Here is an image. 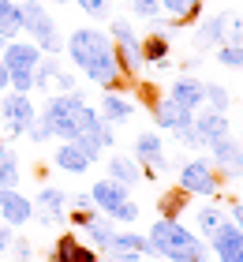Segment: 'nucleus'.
I'll list each match as a JSON object with an SVG mask.
<instances>
[{"label":"nucleus","mask_w":243,"mask_h":262,"mask_svg":"<svg viewBox=\"0 0 243 262\" xmlns=\"http://www.w3.org/2000/svg\"><path fill=\"white\" fill-rule=\"evenodd\" d=\"M64 49L71 56V64H75L90 82H97L101 90H120L124 86V71H120V60H116V45H113V38H108L105 30L79 27V30L68 34Z\"/></svg>","instance_id":"f257e3e1"},{"label":"nucleus","mask_w":243,"mask_h":262,"mask_svg":"<svg viewBox=\"0 0 243 262\" xmlns=\"http://www.w3.org/2000/svg\"><path fill=\"white\" fill-rule=\"evenodd\" d=\"M150 244H153V258H168V262H206L210 258L206 240H198L176 217H157L150 225Z\"/></svg>","instance_id":"f03ea898"},{"label":"nucleus","mask_w":243,"mask_h":262,"mask_svg":"<svg viewBox=\"0 0 243 262\" xmlns=\"http://www.w3.org/2000/svg\"><path fill=\"white\" fill-rule=\"evenodd\" d=\"M86 109V94L82 90H71V94H49L45 109L38 113L41 120L53 127V139L60 142H75L79 139V127H75V116Z\"/></svg>","instance_id":"7ed1b4c3"},{"label":"nucleus","mask_w":243,"mask_h":262,"mask_svg":"<svg viewBox=\"0 0 243 262\" xmlns=\"http://www.w3.org/2000/svg\"><path fill=\"white\" fill-rule=\"evenodd\" d=\"M19 23H23V34H30V41L38 45L45 56H56L64 49V38L56 34L53 11H49L41 0H23L19 4Z\"/></svg>","instance_id":"20e7f679"},{"label":"nucleus","mask_w":243,"mask_h":262,"mask_svg":"<svg viewBox=\"0 0 243 262\" xmlns=\"http://www.w3.org/2000/svg\"><path fill=\"white\" fill-rule=\"evenodd\" d=\"M180 191L191 195V199H213L221 195V172L213 169L210 158H191L180 165Z\"/></svg>","instance_id":"39448f33"},{"label":"nucleus","mask_w":243,"mask_h":262,"mask_svg":"<svg viewBox=\"0 0 243 262\" xmlns=\"http://www.w3.org/2000/svg\"><path fill=\"white\" fill-rule=\"evenodd\" d=\"M105 34H108V38H113V45H116V60H120L124 79H135L146 60H142V38L135 34L131 19H113V27H108Z\"/></svg>","instance_id":"423d86ee"},{"label":"nucleus","mask_w":243,"mask_h":262,"mask_svg":"<svg viewBox=\"0 0 243 262\" xmlns=\"http://www.w3.org/2000/svg\"><path fill=\"white\" fill-rule=\"evenodd\" d=\"M38 120V109H34L30 94H4V101H0V124H4L8 139H23L30 131V124Z\"/></svg>","instance_id":"0eeeda50"},{"label":"nucleus","mask_w":243,"mask_h":262,"mask_svg":"<svg viewBox=\"0 0 243 262\" xmlns=\"http://www.w3.org/2000/svg\"><path fill=\"white\" fill-rule=\"evenodd\" d=\"M34 221L45 225V229H53V225H64L68 221V191L64 187H53V184H45L34 191Z\"/></svg>","instance_id":"6e6552de"},{"label":"nucleus","mask_w":243,"mask_h":262,"mask_svg":"<svg viewBox=\"0 0 243 262\" xmlns=\"http://www.w3.org/2000/svg\"><path fill=\"white\" fill-rule=\"evenodd\" d=\"M146 109H150V116H153V124L161 127V131H176V127H187V124H194V113H184L180 105H172V98L168 94H146Z\"/></svg>","instance_id":"1a4fd4ad"},{"label":"nucleus","mask_w":243,"mask_h":262,"mask_svg":"<svg viewBox=\"0 0 243 262\" xmlns=\"http://www.w3.org/2000/svg\"><path fill=\"white\" fill-rule=\"evenodd\" d=\"M194 135H198V146H202V150H210V146H217L221 139L232 135V120L221 116V113L198 109V113H194Z\"/></svg>","instance_id":"9d476101"},{"label":"nucleus","mask_w":243,"mask_h":262,"mask_svg":"<svg viewBox=\"0 0 243 262\" xmlns=\"http://www.w3.org/2000/svg\"><path fill=\"white\" fill-rule=\"evenodd\" d=\"M228 19H232V11H213V15L198 19L194 23V45L198 49H221L228 38Z\"/></svg>","instance_id":"9b49d317"},{"label":"nucleus","mask_w":243,"mask_h":262,"mask_svg":"<svg viewBox=\"0 0 243 262\" xmlns=\"http://www.w3.org/2000/svg\"><path fill=\"white\" fill-rule=\"evenodd\" d=\"M210 154H213V169L221 172V180H239L243 176V146L232 135L221 139L217 146H210Z\"/></svg>","instance_id":"f8f14e48"},{"label":"nucleus","mask_w":243,"mask_h":262,"mask_svg":"<svg viewBox=\"0 0 243 262\" xmlns=\"http://www.w3.org/2000/svg\"><path fill=\"white\" fill-rule=\"evenodd\" d=\"M210 251L217 262H243V232L232 221H225L221 229L210 236Z\"/></svg>","instance_id":"ddd939ff"},{"label":"nucleus","mask_w":243,"mask_h":262,"mask_svg":"<svg viewBox=\"0 0 243 262\" xmlns=\"http://www.w3.org/2000/svg\"><path fill=\"white\" fill-rule=\"evenodd\" d=\"M97 258H101V255H97L82 236H75V232H64L53 244V251H49V262H97Z\"/></svg>","instance_id":"4468645a"},{"label":"nucleus","mask_w":243,"mask_h":262,"mask_svg":"<svg viewBox=\"0 0 243 262\" xmlns=\"http://www.w3.org/2000/svg\"><path fill=\"white\" fill-rule=\"evenodd\" d=\"M202 90H206L202 79L180 75V79H172V86H168V98H172V105H180L184 113H198L202 109Z\"/></svg>","instance_id":"2eb2a0df"},{"label":"nucleus","mask_w":243,"mask_h":262,"mask_svg":"<svg viewBox=\"0 0 243 262\" xmlns=\"http://www.w3.org/2000/svg\"><path fill=\"white\" fill-rule=\"evenodd\" d=\"M97 116H101L105 124L116 127V124H124V120L135 116V101H131L124 90H105L101 101H97Z\"/></svg>","instance_id":"dca6fc26"},{"label":"nucleus","mask_w":243,"mask_h":262,"mask_svg":"<svg viewBox=\"0 0 243 262\" xmlns=\"http://www.w3.org/2000/svg\"><path fill=\"white\" fill-rule=\"evenodd\" d=\"M90 199H94V206H97V213H108L113 217V210L116 206H124V202L131 199V187H124V184H116V180H97L94 187H90Z\"/></svg>","instance_id":"f3484780"},{"label":"nucleus","mask_w":243,"mask_h":262,"mask_svg":"<svg viewBox=\"0 0 243 262\" xmlns=\"http://www.w3.org/2000/svg\"><path fill=\"white\" fill-rule=\"evenodd\" d=\"M157 4H161L165 19H168V34L198 23V15H202V0H157Z\"/></svg>","instance_id":"a211bd4d"},{"label":"nucleus","mask_w":243,"mask_h":262,"mask_svg":"<svg viewBox=\"0 0 243 262\" xmlns=\"http://www.w3.org/2000/svg\"><path fill=\"white\" fill-rule=\"evenodd\" d=\"M41 56H45V53H41L34 41H15V38H11V41H8V49L0 53V60H4L8 71H34Z\"/></svg>","instance_id":"6ab92c4d"},{"label":"nucleus","mask_w":243,"mask_h":262,"mask_svg":"<svg viewBox=\"0 0 243 262\" xmlns=\"http://www.w3.org/2000/svg\"><path fill=\"white\" fill-rule=\"evenodd\" d=\"M0 221L11 225V229H23L27 221H34V202H30V195H23L19 187H15V191H8L4 202H0Z\"/></svg>","instance_id":"aec40b11"},{"label":"nucleus","mask_w":243,"mask_h":262,"mask_svg":"<svg viewBox=\"0 0 243 262\" xmlns=\"http://www.w3.org/2000/svg\"><path fill=\"white\" fill-rule=\"evenodd\" d=\"M53 165H56L60 172H68V176H82L94 161L86 158V154H82L79 142H60L56 154H53Z\"/></svg>","instance_id":"412c9836"},{"label":"nucleus","mask_w":243,"mask_h":262,"mask_svg":"<svg viewBox=\"0 0 243 262\" xmlns=\"http://www.w3.org/2000/svg\"><path fill=\"white\" fill-rule=\"evenodd\" d=\"M105 251H131V255L153 258V244H150V236H142V232H127V229H116V232H113V240L105 244Z\"/></svg>","instance_id":"4be33fe9"},{"label":"nucleus","mask_w":243,"mask_h":262,"mask_svg":"<svg viewBox=\"0 0 243 262\" xmlns=\"http://www.w3.org/2000/svg\"><path fill=\"white\" fill-rule=\"evenodd\" d=\"M105 176L124 187H135L142 180V165L135 158H124V154H113V161H105Z\"/></svg>","instance_id":"5701e85b"},{"label":"nucleus","mask_w":243,"mask_h":262,"mask_svg":"<svg viewBox=\"0 0 243 262\" xmlns=\"http://www.w3.org/2000/svg\"><path fill=\"white\" fill-rule=\"evenodd\" d=\"M113 232H116L113 217H108V213H94L90 225L82 229V240H86V244L94 247V251H105V244L113 240Z\"/></svg>","instance_id":"b1692460"},{"label":"nucleus","mask_w":243,"mask_h":262,"mask_svg":"<svg viewBox=\"0 0 243 262\" xmlns=\"http://www.w3.org/2000/svg\"><path fill=\"white\" fill-rule=\"evenodd\" d=\"M161 154H165V142H161L157 131H139V135H135V161L142 165V169H146V165H153Z\"/></svg>","instance_id":"393cba45"},{"label":"nucleus","mask_w":243,"mask_h":262,"mask_svg":"<svg viewBox=\"0 0 243 262\" xmlns=\"http://www.w3.org/2000/svg\"><path fill=\"white\" fill-rule=\"evenodd\" d=\"M168 53H172L168 34H146V38H142V60H146V64L165 68V64H168Z\"/></svg>","instance_id":"a878e982"},{"label":"nucleus","mask_w":243,"mask_h":262,"mask_svg":"<svg viewBox=\"0 0 243 262\" xmlns=\"http://www.w3.org/2000/svg\"><path fill=\"white\" fill-rule=\"evenodd\" d=\"M202 109L228 116V109H232V94H228V86H221V82H206V90H202Z\"/></svg>","instance_id":"bb28decb"},{"label":"nucleus","mask_w":243,"mask_h":262,"mask_svg":"<svg viewBox=\"0 0 243 262\" xmlns=\"http://www.w3.org/2000/svg\"><path fill=\"white\" fill-rule=\"evenodd\" d=\"M194 225H198V240H210V236L225 225V210L221 206H198L194 210Z\"/></svg>","instance_id":"cd10ccee"},{"label":"nucleus","mask_w":243,"mask_h":262,"mask_svg":"<svg viewBox=\"0 0 243 262\" xmlns=\"http://www.w3.org/2000/svg\"><path fill=\"white\" fill-rule=\"evenodd\" d=\"M23 23H19V4L15 0H0V38H19Z\"/></svg>","instance_id":"c85d7f7f"},{"label":"nucleus","mask_w":243,"mask_h":262,"mask_svg":"<svg viewBox=\"0 0 243 262\" xmlns=\"http://www.w3.org/2000/svg\"><path fill=\"white\" fill-rule=\"evenodd\" d=\"M56 71H60V60H56V56H41V60H38V68H34V90L49 94V90H53Z\"/></svg>","instance_id":"c756f323"},{"label":"nucleus","mask_w":243,"mask_h":262,"mask_svg":"<svg viewBox=\"0 0 243 262\" xmlns=\"http://www.w3.org/2000/svg\"><path fill=\"white\" fill-rule=\"evenodd\" d=\"M217 64L232 68V71H243V45H221V49H217Z\"/></svg>","instance_id":"7c9ffc66"},{"label":"nucleus","mask_w":243,"mask_h":262,"mask_svg":"<svg viewBox=\"0 0 243 262\" xmlns=\"http://www.w3.org/2000/svg\"><path fill=\"white\" fill-rule=\"evenodd\" d=\"M23 184V169H19V158H11L0 165V187H8V191H15V187Z\"/></svg>","instance_id":"2f4dec72"},{"label":"nucleus","mask_w":243,"mask_h":262,"mask_svg":"<svg viewBox=\"0 0 243 262\" xmlns=\"http://www.w3.org/2000/svg\"><path fill=\"white\" fill-rule=\"evenodd\" d=\"M75 4L86 11V15H94V19H108L113 15V0H75Z\"/></svg>","instance_id":"473e14b6"},{"label":"nucleus","mask_w":243,"mask_h":262,"mask_svg":"<svg viewBox=\"0 0 243 262\" xmlns=\"http://www.w3.org/2000/svg\"><path fill=\"white\" fill-rule=\"evenodd\" d=\"M8 86L15 94H30L34 90V71H8Z\"/></svg>","instance_id":"72a5a7b5"},{"label":"nucleus","mask_w":243,"mask_h":262,"mask_svg":"<svg viewBox=\"0 0 243 262\" xmlns=\"http://www.w3.org/2000/svg\"><path fill=\"white\" fill-rule=\"evenodd\" d=\"M8 251H11L15 262H34V247H30V240H23V236H11Z\"/></svg>","instance_id":"f704fd0d"},{"label":"nucleus","mask_w":243,"mask_h":262,"mask_svg":"<svg viewBox=\"0 0 243 262\" xmlns=\"http://www.w3.org/2000/svg\"><path fill=\"white\" fill-rule=\"evenodd\" d=\"M27 139H30V142H38V146H45V142L53 139V127H49V124L41 120V116H38V120L30 124V131H27Z\"/></svg>","instance_id":"c9c22d12"},{"label":"nucleus","mask_w":243,"mask_h":262,"mask_svg":"<svg viewBox=\"0 0 243 262\" xmlns=\"http://www.w3.org/2000/svg\"><path fill=\"white\" fill-rule=\"evenodd\" d=\"M131 11H135L139 19H157L161 15V4H157V0H131Z\"/></svg>","instance_id":"e433bc0d"},{"label":"nucleus","mask_w":243,"mask_h":262,"mask_svg":"<svg viewBox=\"0 0 243 262\" xmlns=\"http://www.w3.org/2000/svg\"><path fill=\"white\" fill-rule=\"evenodd\" d=\"M142 217V210H139V202L135 199H127L124 206H116L113 210V221H139Z\"/></svg>","instance_id":"4c0bfd02"},{"label":"nucleus","mask_w":243,"mask_h":262,"mask_svg":"<svg viewBox=\"0 0 243 262\" xmlns=\"http://www.w3.org/2000/svg\"><path fill=\"white\" fill-rule=\"evenodd\" d=\"M68 206H71V210H82V213H97L90 191H75V195H68Z\"/></svg>","instance_id":"58836bf2"},{"label":"nucleus","mask_w":243,"mask_h":262,"mask_svg":"<svg viewBox=\"0 0 243 262\" xmlns=\"http://www.w3.org/2000/svg\"><path fill=\"white\" fill-rule=\"evenodd\" d=\"M172 139L180 142V146H187V150H198V135H194V124L176 127V131H172Z\"/></svg>","instance_id":"ea45409f"},{"label":"nucleus","mask_w":243,"mask_h":262,"mask_svg":"<svg viewBox=\"0 0 243 262\" xmlns=\"http://www.w3.org/2000/svg\"><path fill=\"white\" fill-rule=\"evenodd\" d=\"M225 45H243V19L232 11V19H228V38H225Z\"/></svg>","instance_id":"a19ab883"},{"label":"nucleus","mask_w":243,"mask_h":262,"mask_svg":"<svg viewBox=\"0 0 243 262\" xmlns=\"http://www.w3.org/2000/svg\"><path fill=\"white\" fill-rule=\"evenodd\" d=\"M56 86H60V94H71V90H79V82H75V75H71V71H64V68H60L56 71Z\"/></svg>","instance_id":"79ce46f5"},{"label":"nucleus","mask_w":243,"mask_h":262,"mask_svg":"<svg viewBox=\"0 0 243 262\" xmlns=\"http://www.w3.org/2000/svg\"><path fill=\"white\" fill-rule=\"evenodd\" d=\"M228 221L243 232V202H232V206H228Z\"/></svg>","instance_id":"37998d69"},{"label":"nucleus","mask_w":243,"mask_h":262,"mask_svg":"<svg viewBox=\"0 0 243 262\" xmlns=\"http://www.w3.org/2000/svg\"><path fill=\"white\" fill-rule=\"evenodd\" d=\"M8 244H11V225H4V221H0V255L8 251Z\"/></svg>","instance_id":"c03bdc74"},{"label":"nucleus","mask_w":243,"mask_h":262,"mask_svg":"<svg viewBox=\"0 0 243 262\" xmlns=\"http://www.w3.org/2000/svg\"><path fill=\"white\" fill-rule=\"evenodd\" d=\"M11 158H15V154H11V146H8L4 139H0V165H4V161H11Z\"/></svg>","instance_id":"a18cd8bd"},{"label":"nucleus","mask_w":243,"mask_h":262,"mask_svg":"<svg viewBox=\"0 0 243 262\" xmlns=\"http://www.w3.org/2000/svg\"><path fill=\"white\" fill-rule=\"evenodd\" d=\"M11 86H8V68H4V60H0V94H8Z\"/></svg>","instance_id":"49530a36"},{"label":"nucleus","mask_w":243,"mask_h":262,"mask_svg":"<svg viewBox=\"0 0 243 262\" xmlns=\"http://www.w3.org/2000/svg\"><path fill=\"white\" fill-rule=\"evenodd\" d=\"M8 41H11V38H0V53H4V49H8Z\"/></svg>","instance_id":"de8ad7c7"},{"label":"nucleus","mask_w":243,"mask_h":262,"mask_svg":"<svg viewBox=\"0 0 243 262\" xmlns=\"http://www.w3.org/2000/svg\"><path fill=\"white\" fill-rule=\"evenodd\" d=\"M4 195H8V187H0V202H4Z\"/></svg>","instance_id":"09e8293b"},{"label":"nucleus","mask_w":243,"mask_h":262,"mask_svg":"<svg viewBox=\"0 0 243 262\" xmlns=\"http://www.w3.org/2000/svg\"><path fill=\"white\" fill-rule=\"evenodd\" d=\"M53 4H71V0H53Z\"/></svg>","instance_id":"8fccbe9b"},{"label":"nucleus","mask_w":243,"mask_h":262,"mask_svg":"<svg viewBox=\"0 0 243 262\" xmlns=\"http://www.w3.org/2000/svg\"><path fill=\"white\" fill-rule=\"evenodd\" d=\"M139 262H150V258H139Z\"/></svg>","instance_id":"3c124183"},{"label":"nucleus","mask_w":243,"mask_h":262,"mask_svg":"<svg viewBox=\"0 0 243 262\" xmlns=\"http://www.w3.org/2000/svg\"><path fill=\"white\" fill-rule=\"evenodd\" d=\"M0 131H4V124H0Z\"/></svg>","instance_id":"603ef678"},{"label":"nucleus","mask_w":243,"mask_h":262,"mask_svg":"<svg viewBox=\"0 0 243 262\" xmlns=\"http://www.w3.org/2000/svg\"><path fill=\"white\" fill-rule=\"evenodd\" d=\"M0 262H4V258H0Z\"/></svg>","instance_id":"864d4df0"}]
</instances>
